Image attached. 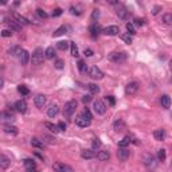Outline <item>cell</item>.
<instances>
[{
	"instance_id": "6da1fadb",
	"label": "cell",
	"mask_w": 172,
	"mask_h": 172,
	"mask_svg": "<svg viewBox=\"0 0 172 172\" xmlns=\"http://www.w3.org/2000/svg\"><path fill=\"white\" fill-rule=\"evenodd\" d=\"M77 106H78V102L75 100H70L65 104V108H63V116L70 118V117L74 114L75 110H77Z\"/></svg>"
},
{
	"instance_id": "7a4b0ae2",
	"label": "cell",
	"mask_w": 172,
	"mask_h": 172,
	"mask_svg": "<svg viewBox=\"0 0 172 172\" xmlns=\"http://www.w3.org/2000/svg\"><path fill=\"white\" fill-rule=\"evenodd\" d=\"M43 61H45V51H43L41 47H38V49H35V51L32 53L31 62H32V65L38 66V65H42Z\"/></svg>"
},
{
	"instance_id": "3957f363",
	"label": "cell",
	"mask_w": 172,
	"mask_h": 172,
	"mask_svg": "<svg viewBox=\"0 0 172 172\" xmlns=\"http://www.w3.org/2000/svg\"><path fill=\"white\" fill-rule=\"evenodd\" d=\"M109 59L112 62H114V63H124L126 59H128V55L126 53H112L109 54Z\"/></svg>"
},
{
	"instance_id": "277c9868",
	"label": "cell",
	"mask_w": 172,
	"mask_h": 172,
	"mask_svg": "<svg viewBox=\"0 0 172 172\" xmlns=\"http://www.w3.org/2000/svg\"><path fill=\"white\" fill-rule=\"evenodd\" d=\"M53 170L55 172H74L70 166H67V164H65V163H61V162L54 163L53 164Z\"/></svg>"
},
{
	"instance_id": "5b68a950",
	"label": "cell",
	"mask_w": 172,
	"mask_h": 172,
	"mask_svg": "<svg viewBox=\"0 0 172 172\" xmlns=\"http://www.w3.org/2000/svg\"><path fill=\"white\" fill-rule=\"evenodd\" d=\"M93 108H94V112H96L97 114H105V113H106V105H105L104 101H101V100L94 101Z\"/></svg>"
},
{
	"instance_id": "8992f818",
	"label": "cell",
	"mask_w": 172,
	"mask_h": 172,
	"mask_svg": "<svg viewBox=\"0 0 172 172\" xmlns=\"http://www.w3.org/2000/svg\"><path fill=\"white\" fill-rule=\"evenodd\" d=\"M89 77L93 79H102L104 78V73H102L101 69H98L97 66H93L89 70Z\"/></svg>"
},
{
	"instance_id": "52a82bcc",
	"label": "cell",
	"mask_w": 172,
	"mask_h": 172,
	"mask_svg": "<svg viewBox=\"0 0 172 172\" xmlns=\"http://www.w3.org/2000/svg\"><path fill=\"white\" fill-rule=\"evenodd\" d=\"M138 90V83L137 82H129L128 85L125 86V93L129 94V96H133V94H136Z\"/></svg>"
},
{
	"instance_id": "ba28073f",
	"label": "cell",
	"mask_w": 172,
	"mask_h": 172,
	"mask_svg": "<svg viewBox=\"0 0 172 172\" xmlns=\"http://www.w3.org/2000/svg\"><path fill=\"white\" fill-rule=\"evenodd\" d=\"M117 156H118L120 162H126V160L129 159V156H130V152H129V149H126V148H118V151H117Z\"/></svg>"
},
{
	"instance_id": "9c48e42d",
	"label": "cell",
	"mask_w": 172,
	"mask_h": 172,
	"mask_svg": "<svg viewBox=\"0 0 172 172\" xmlns=\"http://www.w3.org/2000/svg\"><path fill=\"white\" fill-rule=\"evenodd\" d=\"M101 32H104L105 35H118V32H120V28L117 27V26H108V27H105L104 30H101Z\"/></svg>"
},
{
	"instance_id": "30bf717a",
	"label": "cell",
	"mask_w": 172,
	"mask_h": 172,
	"mask_svg": "<svg viewBox=\"0 0 172 172\" xmlns=\"http://www.w3.org/2000/svg\"><path fill=\"white\" fill-rule=\"evenodd\" d=\"M46 102H47V98L46 96H43V94H38L35 98H34V104H35V106L36 108H39V109H42L43 106L46 105Z\"/></svg>"
},
{
	"instance_id": "8fae6325",
	"label": "cell",
	"mask_w": 172,
	"mask_h": 172,
	"mask_svg": "<svg viewBox=\"0 0 172 172\" xmlns=\"http://www.w3.org/2000/svg\"><path fill=\"white\" fill-rule=\"evenodd\" d=\"M18 58H19V62L23 66H26L28 63V61H30V54H28L27 50H22L19 53V55H18Z\"/></svg>"
},
{
	"instance_id": "7c38bea8",
	"label": "cell",
	"mask_w": 172,
	"mask_h": 172,
	"mask_svg": "<svg viewBox=\"0 0 172 172\" xmlns=\"http://www.w3.org/2000/svg\"><path fill=\"white\" fill-rule=\"evenodd\" d=\"M116 14H117V16H118L121 20H125L126 18H128V10H126V7L125 6H118V7H117Z\"/></svg>"
},
{
	"instance_id": "4fadbf2b",
	"label": "cell",
	"mask_w": 172,
	"mask_h": 172,
	"mask_svg": "<svg viewBox=\"0 0 172 172\" xmlns=\"http://www.w3.org/2000/svg\"><path fill=\"white\" fill-rule=\"evenodd\" d=\"M14 106H15V109L19 113H26V112H27V104H26V101H23V100L16 101Z\"/></svg>"
},
{
	"instance_id": "5bb4252c",
	"label": "cell",
	"mask_w": 172,
	"mask_h": 172,
	"mask_svg": "<svg viewBox=\"0 0 172 172\" xmlns=\"http://www.w3.org/2000/svg\"><path fill=\"white\" fill-rule=\"evenodd\" d=\"M58 113H59V106L55 104H53V105H50V108L47 109V116L50 117V118H54Z\"/></svg>"
},
{
	"instance_id": "9a60e30c",
	"label": "cell",
	"mask_w": 172,
	"mask_h": 172,
	"mask_svg": "<svg viewBox=\"0 0 172 172\" xmlns=\"http://www.w3.org/2000/svg\"><path fill=\"white\" fill-rule=\"evenodd\" d=\"M89 32H90V35H91V38H97L98 35H100V32H101V28H100V26H98L97 23H93L89 27Z\"/></svg>"
},
{
	"instance_id": "2e32d148",
	"label": "cell",
	"mask_w": 172,
	"mask_h": 172,
	"mask_svg": "<svg viewBox=\"0 0 172 172\" xmlns=\"http://www.w3.org/2000/svg\"><path fill=\"white\" fill-rule=\"evenodd\" d=\"M3 130H4L7 134H12V136H16V134L19 133L18 128H16V126H14V125H11V124H7V125H4Z\"/></svg>"
},
{
	"instance_id": "e0dca14e",
	"label": "cell",
	"mask_w": 172,
	"mask_h": 172,
	"mask_svg": "<svg viewBox=\"0 0 172 172\" xmlns=\"http://www.w3.org/2000/svg\"><path fill=\"white\" fill-rule=\"evenodd\" d=\"M75 125L79 128H86V126H90V121H87V120L83 118L82 116H78L75 118Z\"/></svg>"
},
{
	"instance_id": "ac0fdd59",
	"label": "cell",
	"mask_w": 172,
	"mask_h": 172,
	"mask_svg": "<svg viewBox=\"0 0 172 172\" xmlns=\"http://www.w3.org/2000/svg\"><path fill=\"white\" fill-rule=\"evenodd\" d=\"M97 156V153L93 151V149H85V151L81 152V157L82 159H86V160H90V159H94Z\"/></svg>"
},
{
	"instance_id": "d6986e66",
	"label": "cell",
	"mask_w": 172,
	"mask_h": 172,
	"mask_svg": "<svg viewBox=\"0 0 172 172\" xmlns=\"http://www.w3.org/2000/svg\"><path fill=\"white\" fill-rule=\"evenodd\" d=\"M12 16H14V19H15V22H18L19 24H30V20L27 19V18H24V16H22L20 14H18V12H14L12 14Z\"/></svg>"
},
{
	"instance_id": "ffe728a7",
	"label": "cell",
	"mask_w": 172,
	"mask_h": 172,
	"mask_svg": "<svg viewBox=\"0 0 172 172\" xmlns=\"http://www.w3.org/2000/svg\"><path fill=\"white\" fill-rule=\"evenodd\" d=\"M144 164H145V167H148V168H153L156 166V162H155V157H153L152 155H145L144 157Z\"/></svg>"
},
{
	"instance_id": "44dd1931",
	"label": "cell",
	"mask_w": 172,
	"mask_h": 172,
	"mask_svg": "<svg viewBox=\"0 0 172 172\" xmlns=\"http://www.w3.org/2000/svg\"><path fill=\"white\" fill-rule=\"evenodd\" d=\"M96 157L100 160V162H108V160L110 159V152L109 151H100L97 153Z\"/></svg>"
},
{
	"instance_id": "7402d4cb",
	"label": "cell",
	"mask_w": 172,
	"mask_h": 172,
	"mask_svg": "<svg viewBox=\"0 0 172 172\" xmlns=\"http://www.w3.org/2000/svg\"><path fill=\"white\" fill-rule=\"evenodd\" d=\"M11 164V160L6 155H0V168L2 170H7Z\"/></svg>"
},
{
	"instance_id": "603a6c76",
	"label": "cell",
	"mask_w": 172,
	"mask_h": 172,
	"mask_svg": "<svg viewBox=\"0 0 172 172\" xmlns=\"http://www.w3.org/2000/svg\"><path fill=\"white\" fill-rule=\"evenodd\" d=\"M160 104H162V106L164 109H170V106H171V98H170V96L164 94V96L160 97Z\"/></svg>"
},
{
	"instance_id": "cb8c5ba5",
	"label": "cell",
	"mask_w": 172,
	"mask_h": 172,
	"mask_svg": "<svg viewBox=\"0 0 172 172\" xmlns=\"http://www.w3.org/2000/svg\"><path fill=\"white\" fill-rule=\"evenodd\" d=\"M153 137L156 141H163L166 138V132H164V129H156L153 132Z\"/></svg>"
},
{
	"instance_id": "d4e9b609",
	"label": "cell",
	"mask_w": 172,
	"mask_h": 172,
	"mask_svg": "<svg viewBox=\"0 0 172 172\" xmlns=\"http://www.w3.org/2000/svg\"><path fill=\"white\" fill-rule=\"evenodd\" d=\"M0 120H2V121H7V122H12V121H15V117L11 114V113L2 112L0 113Z\"/></svg>"
},
{
	"instance_id": "484cf974",
	"label": "cell",
	"mask_w": 172,
	"mask_h": 172,
	"mask_svg": "<svg viewBox=\"0 0 172 172\" xmlns=\"http://www.w3.org/2000/svg\"><path fill=\"white\" fill-rule=\"evenodd\" d=\"M132 141H133V140H132V136H129V134H128V136H125L122 140L118 141V148H126Z\"/></svg>"
},
{
	"instance_id": "4316f807",
	"label": "cell",
	"mask_w": 172,
	"mask_h": 172,
	"mask_svg": "<svg viewBox=\"0 0 172 172\" xmlns=\"http://www.w3.org/2000/svg\"><path fill=\"white\" fill-rule=\"evenodd\" d=\"M55 50H54V47H47V49L45 50V58L46 59H54L55 58Z\"/></svg>"
},
{
	"instance_id": "83f0119b",
	"label": "cell",
	"mask_w": 172,
	"mask_h": 172,
	"mask_svg": "<svg viewBox=\"0 0 172 172\" xmlns=\"http://www.w3.org/2000/svg\"><path fill=\"white\" fill-rule=\"evenodd\" d=\"M113 129L117 130V132L124 130V129H125V122H124L121 118H118L117 121H114V124H113Z\"/></svg>"
},
{
	"instance_id": "f1b7e54d",
	"label": "cell",
	"mask_w": 172,
	"mask_h": 172,
	"mask_svg": "<svg viewBox=\"0 0 172 172\" xmlns=\"http://www.w3.org/2000/svg\"><path fill=\"white\" fill-rule=\"evenodd\" d=\"M6 23L8 24L10 30H16V31H19V30H20V24L18 23V22H15V20H11V19H7V20H6Z\"/></svg>"
},
{
	"instance_id": "f546056e",
	"label": "cell",
	"mask_w": 172,
	"mask_h": 172,
	"mask_svg": "<svg viewBox=\"0 0 172 172\" xmlns=\"http://www.w3.org/2000/svg\"><path fill=\"white\" fill-rule=\"evenodd\" d=\"M69 47H70V42H67V41H61L57 43V49L61 51H66Z\"/></svg>"
},
{
	"instance_id": "4dcf8cb0",
	"label": "cell",
	"mask_w": 172,
	"mask_h": 172,
	"mask_svg": "<svg viewBox=\"0 0 172 172\" xmlns=\"http://www.w3.org/2000/svg\"><path fill=\"white\" fill-rule=\"evenodd\" d=\"M31 145H32V147H35V148L42 149L43 147H45V142L41 141L39 138H36V137H32V138H31Z\"/></svg>"
},
{
	"instance_id": "1f68e13d",
	"label": "cell",
	"mask_w": 172,
	"mask_h": 172,
	"mask_svg": "<svg viewBox=\"0 0 172 172\" xmlns=\"http://www.w3.org/2000/svg\"><path fill=\"white\" fill-rule=\"evenodd\" d=\"M23 163H24V167L27 168V171H28V170H34V168L36 167V163H35L32 159H26Z\"/></svg>"
},
{
	"instance_id": "d6a6232c",
	"label": "cell",
	"mask_w": 172,
	"mask_h": 172,
	"mask_svg": "<svg viewBox=\"0 0 172 172\" xmlns=\"http://www.w3.org/2000/svg\"><path fill=\"white\" fill-rule=\"evenodd\" d=\"M45 126H46L50 132H53V133H58V132H61V130H59V128H58V125H55V124L45 122Z\"/></svg>"
},
{
	"instance_id": "836d02e7",
	"label": "cell",
	"mask_w": 172,
	"mask_h": 172,
	"mask_svg": "<svg viewBox=\"0 0 172 172\" xmlns=\"http://www.w3.org/2000/svg\"><path fill=\"white\" fill-rule=\"evenodd\" d=\"M70 53H71V55H73V57H75V58L79 55L78 46H77L74 42H70Z\"/></svg>"
},
{
	"instance_id": "e575fe53",
	"label": "cell",
	"mask_w": 172,
	"mask_h": 172,
	"mask_svg": "<svg viewBox=\"0 0 172 172\" xmlns=\"http://www.w3.org/2000/svg\"><path fill=\"white\" fill-rule=\"evenodd\" d=\"M83 118H86L87 121H91V118H93V114H91V112H90V109L89 108H83V110H82V114H81Z\"/></svg>"
},
{
	"instance_id": "d590c367",
	"label": "cell",
	"mask_w": 172,
	"mask_h": 172,
	"mask_svg": "<svg viewBox=\"0 0 172 172\" xmlns=\"http://www.w3.org/2000/svg\"><path fill=\"white\" fill-rule=\"evenodd\" d=\"M20 51H22V49L19 46H14V47H11V49L8 50V54L10 55H12V57H16V55H19Z\"/></svg>"
},
{
	"instance_id": "8d00e7d4",
	"label": "cell",
	"mask_w": 172,
	"mask_h": 172,
	"mask_svg": "<svg viewBox=\"0 0 172 172\" xmlns=\"http://www.w3.org/2000/svg\"><path fill=\"white\" fill-rule=\"evenodd\" d=\"M87 87H89V90H90L91 94H98V93H100V86L96 85V83H89Z\"/></svg>"
},
{
	"instance_id": "74e56055",
	"label": "cell",
	"mask_w": 172,
	"mask_h": 172,
	"mask_svg": "<svg viewBox=\"0 0 172 172\" xmlns=\"http://www.w3.org/2000/svg\"><path fill=\"white\" fill-rule=\"evenodd\" d=\"M126 31H128V35H136V28H134L133 23H126Z\"/></svg>"
},
{
	"instance_id": "f35d334b",
	"label": "cell",
	"mask_w": 172,
	"mask_h": 172,
	"mask_svg": "<svg viewBox=\"0 0 172 172\" xmlns=\"http://www.w3.org/2000/svg\"><path fill=\"white\" fill-rule=\"evenodd\" d=\"M67 31V28L65 27V26H61L59 28H57L55 31H54V34H53V36H61V35H63L65 32Z\"/></svg>"
},
{
	"instance_id": "ab89813d",
	"label": "cell",
	"mask_w": 172,
	"mask_h": 172,
	"mask_svg": "<svg viewBox=\"0 0 172 172\" xmlns=\"http://www.w3.org/2000/svg\"><path fill=\"white\" fill-rule=\"evenodd\" d=\"M54 67H55L57 70H62V69H65V61L63 59H57L55 63H54Z\"/></svg>"
},
{
	"instance_id": "60d3db41",
	"label": "cell",
	"mask_w": 172,
	"mask_h": 172,
	"mask_svg": "<svg viewBox=\"0 0 172 172\" xmlns=\"http://www.w3.org/2000/svg\"><path fill=\"white\" fill-rule=\"evenodd\" d=\"M101 145H102V142H101L100 138H94L93 142H91V149H93V151H96V149H98Z\"/></svg>"
},
{
	"instance_id": "b9f144b4",
	"label": "cell",
	"mask_w": 172,
	"mask_h": 172,
	"mask_svg": "<svg viewBox=\"0 0 172 172\" xmlns=\"http://www.w3.org/2000/svg\"><path fill=\"white\" fill-rule=\"evenodd\" d=\"M77 66H78V70L81 71V73H86L87 67H86V63H85V62H83L82 59L78 61V65H77Z\"/></svg>"
},
{
	"instance_id": "7bdbcfd3",
	"label": "cell",
	"mask_w": 172,
	"mask_h": 172,
	"mask_svg": "<svg viewBox=\"0 0 172 172\" xmlns=\"http://www.w3.org/2000/svg\"><path fill=\"white\" fill-rule=\"evenodd\" d=\"M157 157H159L160 162H166V159H167L166 149H159V152H157Z\"/></svg>"
},
{
	"instance_id": "ee69618b",
	"label": "cell",
	"mask_w": 172,
	"mask_h": 172,
	"mask_svg": "<svg viewBox=\"0 0 172 172\" xmlns=\"http://www.w3.org/2000/svg\"><path fill=\"white\" fill-rule=\"evenodd\" d=\"M18 91H19L20 94H23V96H27V94L30 93V90H28V87H27V86H24V85H20V86H18Z\"/></svg>"
},
{
	"instance_id": "f6af8a7d",
	"label": "cell",
	"mask_w": 172,
	"mask_h": 172,
	"mask_svg": "<svg viewBox=\"0 0 172 172\" xmlns=\"http://www.w3.org/2000/svg\"><path fill=\"white\" fill-rule=\"evenodd\" d=\"M163 22L167 26H171L172 24V14H166V15L163 16Z\"/></svg>"
},
{
	"instance_id": "bcb514c9",
	"label": "cell",
	"mask_w": 172,
	"mask_h": 172,
	"mask_svg": "<svg viewBox=\"0 0 172 172\" xmlns=\"http://www.w3.org/2000/svg\"><path fill=\"white\" fill-rule=\"evenodd\" d=\"M12 30H10V28H6V30H3L2 32H0V35L3 36V38H10V36H12Z\"/></svg>"
},
{
	"instance_id": "7dc6e473",
	"label": "cell",
	"mask_w": 172,
	"mask_h": 172,
	"mask_svg": "<svg viewBox=\"0 0 172 172\" xmlns=\"http://www.w3.org/2000/svg\"><path fill=\"white\" fill-rule=\"evenodd\" d=\"M121 39H122V41L125 42V43H128V45H130V43L133 42L132 36H130V35H128V34H122V35H121Z\"/></svg>"
},
{
	"instance_id": "c3c4849f",
	"label": "cell",
	"mask_w": 172,
	"mask_h": 172,
	"mask_svg": "<svg viewBox=\"0 0 172 172\" xmlns=\"http://www.w3.org/2000/svg\"><path fill=\"white\" fill-rule=\"evenodd\" d=\"M98 18H100V10H93V12H91V20H98Z\"/></svg>"
},
{
	"instance_id": "681fc988",
	"label": "cell",
	"mask_w": 172,
	"mask_h": 172,
	"mask_svg": "<svg viewBox=\"0 0 172 172\" xmlns=\"http://www.w3.org/2000/svg\"><path fill=\"white\" fill-rule=\"evenodd\" d=\"M36 15H38L39 18H43V19H46V18L49 16V15H47V14H46L42 8H38V10H36Z\"/></svg>"
},
{
	"instance_id": "f907efd6",
	"label": "cell",
	"mask_w": 172,
	"mask_h": 172,
	"mask_svg": "<svg viewBox=\"0 0 172 172\" xmlns=\"http://www.w3.org/2000/svg\"><path fill=\"white\" fill-rule=\"evenodd\" d=\"M62 12H63V10H62V8H55L53 11V14H51V15H53L54 18H57V16H61Z\"/></svg>"
},
{
	"instance_id": "816d5d0a",
	"label": "cell",
	"mask_w": 172,
	"mask_h": 172,
	"mask_svg": "<svg viewBox=\"0 0 172 172\" xmlns=\"http://www.w3.org/2000/svg\"><path fill=\"white\" fill-rule=\"evenodd\" d=\"M70 12L73 14V15H81V11H79L78 8H77V7H70Z\"/></svg>"
},
{
	"instance_id": "f5cc1de1",
	"label": "cell",
	"mask_w": 172,
	"mask_h": 172,
	"mask_svg": "<svg viewBox=\"0 0 172 172\" xmlns=\"http://www.w3.org/2000/svg\"><path fill=\"white\" fill-rule=\"evenodd\" d=\"M106 100H108V102H109V105H110V106H114V105H116V100H114V97H113V96H108Z\"/></svg>"
},
{
	"instance_id": "db71d44e",
	"label": "cell",
	"mask_w": 172,
	"mask_h": 172,
	"mask_svg": "<svg viewBox=\"0 0 172 172\" xmlns=\"http://www.w3.org/2000/svg\"><path fill=\"white\" fill-rule=\"evenodd\" d=\"M57 125H58V128H59V130H63V132H65L66 129H67V125H66V122H63V121L58 122Z\"/></svg>"
},
{
	"instance_id": "11a10c76",
	"label": "cell",
	"mask_w": 172,
	"mask_h": 172,
	"mask_svg": "<svg viewBox=\"0 0 172 172\" xmlns=\"http://www.w3.org/2000/svg\"><path fill=\"white\" fill-rule=\"evenodd\" d=\"M83 54H85V57H93L94 55V51L91 50V49H85Z\"/></svg>"
},
{
	"instance_id": "9f6ffc18",
	"label": "cell",
	"mask_w": 172,
	"mask_h": 172,
	"mask_svg": "<svg viewBox=\"0 0 172 172\" xmlns=\"http://www.w3.org/2000/svg\"><path fill=\"white\" fill-rule=\"evenodd\" d=\"M90 101H91V96H90V94H86V96L82 97V102H83V104H89Z\"/></svg>"
},
{
	"instance_id": "6f0895ef",
	"label": "cell",
	"mask_w": 172,
	"mask_h": 172,
	"mask_svg": "<svg viewBox=\"0 0 172 172\" xmlns=\"http://www.w3.org/2000/svg\"><path fill=\"white\" fill-rule=\"evenodd\" d=\"M134 24H136V26H140V27H141V26L144 24V19H138V18H137V19H134ZM134 24H133V26H134Z\"/></svg>"
},
{
	"instance_id": "680465c9",
	"label": "cell",
	"mask_w": 172,
	"mask_h": 172,
	"mask_svg": "<svg viewBox=\"0 0 172 172\" xmlns=\"http://www.w3.org/2000/svg\"><path fill=\"white\" fill-rule=\"evenodd\" d=\"M160 10H162V7H160V6H157V7H155V8H153L152 14H153V15H157V14L160 12Z\"/></svg>"
},
{
	"instance_id": "91938a15",
	"label": "cell",
	"mask_w": 172,
	"mask_h": 172,
	"mask_svg": "<svg viewBox=\"0 0 172 172\" xmlns=\"http://www.w3.org/2000/svg\"><path fill=\"white\" fill-rule=\"evenodd\" d=\"M3 86H4V79H3V78H0V89H2Z\"/></svg>"
},
{
	"instance_id": "94428289",
	"label": "cell",
	"mask_w": 172,
	"mask_h": 172,
	"mask_svg": "<svg viewBox=\"0 0 172 172\" xmlns=\"http://www.w3.org/2000/svg\"><path fill=\"white\" fill-rule=\"evenodd\" d=\"M27 172H39L38 170H36V168H34V170H28Z\"/></svg>"
}]
</instances>
